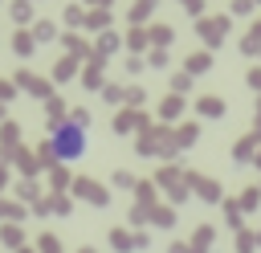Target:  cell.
<instances>
[{"mask_svg":"<svg viewBox=\"0 0 261 253\" xmlns=\"http://www.w3.org/2000/svg\"><path fill=\"white\" fill-rule=\"evenodd\" d=\"M86 147H90V135H86V127H82L77 118L57 122V127L49 131V155H53L57 163H77V159L86 155Z\"/></svg>","mask_w":261,"mask_h":253,"instance_id":"6da1fadb","label":"cell"}]
</instances>
